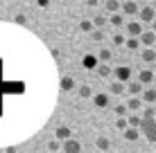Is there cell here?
Returning <instances> with one entry per match:
<instances>
[{"mask_svg": "<svg viewBox=\"0 0 156 153\" xmlns=\"http://www.w3.org/2000/svg\"><path fill=\"white\" fill-rule=\"evenodd\" d=\"M12 9H14L12 0H0V20H9L12 18Z\"/></svg>", "mask_w": 156, "mask_h": 153, "instance_id": "obj_1", "label": "cell"}]
</instances>
